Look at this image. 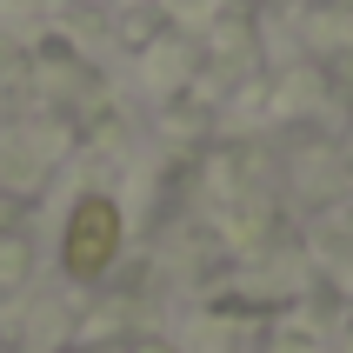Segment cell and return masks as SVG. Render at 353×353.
Wrapping results in <instances>:
<instances>
[{"label":"cell","mask_w":353,"mask_h":353,"mask_svg":"<svg viewBox=\"0 0 353 353\" xmlns=\"http://www.w3.org/2000/svg\"><path fill=\"white\" fill-rule=\"evenodd\" d=\"M114 247H120V214H114V200H100V194H87L74 207V220H67V274H80V280H94V274H107L114 267Z\"/></svg>","instance_id":"6da1fadb"}]
</instances>
